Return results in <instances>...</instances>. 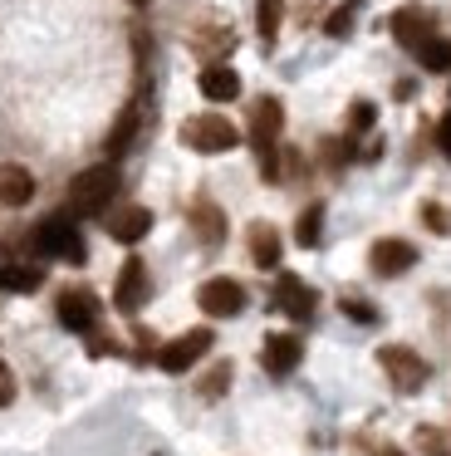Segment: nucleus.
Returning <instances> with one entry per match:
<instances>
[{
    "label": "nucleus",
    "mask_w": 451,
    "mask_h": 456,
    "mask_svg": "<svg viewBox=\"0 0 451 456\" xmlns=\"http://www.w3.org/2000/svg\"><path fill=\"white\" fill-rule=\"evenodd\" d=\"M437 142H441V152H447V158H451V113H447V118H441V128H437Z\"/></svg>",
    "instance_id": "31"
},
{
    "label": "nucleus",
    "mask_w": 451,
    "mask_h": 456,
    "mask_svg": "<svg viewBox=\"0 0 451 456\" xmlns=\"http://www.w3.org/2000/svg\"><path fill=\"white\" fill-rule=\"evenodd\" d=\"M392 35H398V40L407 45V50H417V45L431 35V15L422 11V5H407V11L392 15Z\"/></svg>",
    "instance_id": "15"
},
{
    "label": "nucleus",
    "mask_w": 451,
    "mask_h": 456,
    "mask_svg": "<svg viewBox=\"0 0 451 456\" xmlns=\"http://www.w3.org/2000/svg\"><path fill=\"white\" fill-rule=\"evenodd\" d=\"M206 348H211V334H206V329H192V334L172 338V344H167L162 354H157V363H162L167 373H186V368H192L196 358L206 354Z\"/></svg>",
    "instance_id": "7"
},
{
    "label": "nucleus",
    "mask_w": 451,
    "mask_h": 456,
    "mask_svg": "<svg viewBox=\"0 0 451 456\" xmlns=\"http://www.w3.org/2000/svg\"><path fill=\"white\" fill-rule=\"evenodd\" d=\"M0 289H39L35 265H0Z\"/></svg>",
    "instance_id": "22"
},
{
    "label": "nucleus",
    "mask_w": 451,
    "mask_h": 456,
    "mask_svg": "<svg viewBox=\"0 0 451 456\" xmlns=\"http://www.w3.org/2000/svg\"><path fill=\"white\" fill-rule=\"evenodd\" d=\"M147 231H152V211L147 207H123V211H113V221H108V236L123 240V246L143 240Z\"/></svg>",
    "instance_id": "13"
},
{
    "label": "nucleus",
    "mask_w": 451,
    "mask_h": 456,
    "mask_svg": "<svg viewBox=\"0 0 451 456\" xmlns=\"http://www.w3.org/2000/svg\"><path fill=\"white\" fill-rule=\"evenodd\" d=\"M343 314L358 319V324H373V319H378V309H373V305H358V299H343Z\"/></svg>",
    "instance_id": "28"
},
{
    "label": "nucleus",
    "mask_w": 451,
    "mask_h": 456,
    "mask_svg": "<svg viewBox=\"0 0 451 456\" xmlns=\"http://www.w3.org/2000/svg\"><path fill=\"white\" fill-rule=\"evenodd\" d=\"M319 231H324V207H304L299 226H294V240H299L304 250H314L319 246Z\"/></svg>",
    "instance_id": "21"
},
{
    "label": "nucleus",
    "mask_w": 451,
    "mask_h": 456,
    "mask_svg": "<svg viewBox=\"0 0 451 456\" xmlns=\"http://www.w3.org/2000/svg\"><path fill=\"white\" fill-rule=\"evenodd\" d=\"M5 403H15V378H10V368L0 363V407Z\"/></svg>",
    "instance_id": "29"
},
{
    "label": "nucleus",
    "mask_w": 451,
    "mask_h": 456,
    "mask_svg": "<svg viewBox=\"0 0 451 456\" xmlns=\"http://www.w3.org/2000/svg\"><path fill=\"white\" fill-rule=\"evenodd\" d=\"M192 226H196V236H201L206 246H221V240H226V216H221V207L206 201V197L192 207Z\"/></svg>",
    "instance_id": "18"
},
{
    "label": "nucleus",
    "mask_w": 451,
    "mask_h": 456,
    "mask_svg": "<svg viewBox=\"0 0 451 456\" xmlns=\"http://www.w3.org/2000/svg\"><path fill=\"white\" fill-rule=\"evenodd\" d=\"M118 197V167H88L74 177V187H69V207L78 211V216H94V211H103L108 201Z\"/></svg>",
    "instance_id": "2"
},
{
    "label": "nucleus",
    "mask_w": 451,
    "mask_h": 456,
    "mask_svg": "<svg viewBox=\"0 0 451 456\" xmlns=\"http://www.w3.org/2000/svg\"><path fill=\"white\" fill-rule=\"evenodd\" d=\"M417 64H422L427 74H451V40L427 35V40L417 45Z\"/></svg>",
    "instance_id": "19"
},
{
    "label": "nucleus",
    "mask_w": 451,
    "mask_h": 456,
    "mask_svg": "<svg viewBox=\"0 0 451 456\" xmlns=\"http://www.w3.org/2000/svg\"><path fill=\"white\" fill-rule=\"evenodd\" d=\"M133 5H147V0H133Z\"/></svg>",
    "instance_id": "33"
},
{
    "label": "nucleus",
    "mask_w": 451,
    "mask_h": 456,
    "mask_svg": "<svg viewBox=\"0 0 451 456\" xmlns=\"http://www.w3.org/2000/svg\"><path fill=\"white\" fill-rule=\"evenodd\" d=\"M182 142L192 152H231L235 142H241V133H235V123L221 118V113H196V118L182 123Z\"/></svg>",
    "instance_id": "3"
},
{
    "label": "nucleus",
    "mask_w": 451,
    "mask_h": 456,
    "mask_svg": "<svg viewBox=\"0 0 451 456\" xmlns=\"http://www.w3.org/2000/svg\"><path fill=\"white\" fill-rule=\"evenodd\" d=\"M417 442H422V446H427V452H431V456H451V442H447V436H441V432H431V427H427V432H422V436H417Z\"/></svg>",
    "instance_id": "27"
},
{
    "label": "nucleus",
    "mask_w": 451,
    "mask_h": 456,
    "mask_svg": "<svg viewBox=\"0 0 451 456\" xmlns=\"http://www.w3.org/2000/svg\"><path fill=\"white\" fill-rule=\"evenodd\" d=\"M373 123H378V109H373V103H353L348 109V133H368Z\"/></svg>",
    "instance_id": "25"
},
{
    "label": "nucleus",
    "mask_w": 451,
    "mask_h": 456,
    "mask_svg": "<svg viewBox=\"0 0 451 456\" xmlns=\"http://www.w3.org/2000/svg\"><path fill=\"white\" fill-rule=\"evenodd\" d=\"M94 319H98V305H94V295H84V289H69V295H59V324L64 329H94Z\"/></svg>",
    "instance_id": "12"
},
{
    "label": "nucleus",
    "mask_w": 451,
    "mask_h": 456,
    "mask_svg": "<svg viewBox=\"0 0 451 456\" xmlns=\"http://www.w3.org/2000/svg\"><path fill=\"white\" fill-rule=\"evenodd\" d=\"M304 358V338H294V334H270L265 338V354H260V363H265V373H290L294 363Z\"/></svg>",
    "instance_id": "10"
},
{
    "label": "nucleus",
    "mask_w": 451,
    "mask_h": 456,
    "mask_svg": "<svg viewBox=\"0 0 451 456\" xmlns=\"http://www.w3.org/2000/svg\"><path fill=\"white\" fill-rule=\"evenodd\" d=\"M29 197H35V177H29V167L5 162V167H0V207H25Z\"/></svg>",
    "instance_id": "14"
},
{
    "label": "nucleus",
    "mask_w": 451,
    "mask_h": 456,
    "mask_svg": "<svg viewBox=\"0 0 451 456\" xmlns=\"http://www.w3.org/2000/svg\"><path fill=\"white\" fill-rule=\"evenodd\" d=\"M378 363H382V373L392 378V387H398V393H417V387L427 383V363H422L412 348H402V344H388L378 354Z\"/></svg>",
    "instance_id": "5"
},
{
    "label": "nucleus",
    "mask_w": 451,
    "mask_h": 456,
    "mask_svg": "<svg viewBox=\"0 0 451 456\" xmlns=\"http://www.w3.org/2000/svg\"><path fill=\"white\" fill-rule=\"evenodd\" d=\"M353 11H358V0H343L339 11L329 15V25H324V30H329V35H348L353 30Z\"/></svg>",
    "instance_id": "24"
},
{
    "label": "nucleus",
    "mask_w": 451,
    "mask_h": 456,
    "mask_svg": "<svg viewBox=\"0 0 451 456\" xmlns=\"http://www.w3.org/2000/svg\"><path fill=\"white\" fill-rule=\"evenodd\" d=\"M113 299H118V309H123V314H137V309L147 305V265H143V260H127V265L118 270Z\"/></svg>",
    "instance_id": "8"
},
{
    "label": "nucleus",
    "mask_w": 451,
    "mask_h": 456,
    "mask_svg": "<svg viewBox=\"0 0 451 456\" xmlns=\"http://www.w3.org/2000/svg\"><path fill=\"white\" fill-rule=\"evenodd\" d=\"M196 299H201V309H206L211 319H231V314H241V309H245V289L235 285V280H226V275L206 280Z\"/></svg>",
    "instance_id": "6"
},
{
    "label": "nucleus",
    "mask_w": 451,
    "mask_h": 456,
    "mask_svg": "<svg viewBox=\"0 0 451 456\" xmlns=\"http://www.w3.org/2000/svg\"><path fill=\"white\" fill-rule=\"evenodd\" d=\"M280 128H284V109H280V99H255V109H250V148L260 152V172H265V182L280 177V158H275V138H280Z\"/></svg>",
    "instance_id": "1"
},
{
    "label": "nucleus",
    "mask_w": 451,
    "mask_h": 456,
    "mask_svg": "<svg viewBox=\"0 0 451 456\" xmlns=\"http://www.w3.org/2000/svg\"><path fill=\"white\" fill-rule=\"evenodd\" d=\"M250 260L260 270L280 265V231H275L270 221H255V226H250Z\"/></svg>",
    "instance_id": "17"
},
{
    "label": "nucleus",
    "mask_w": 451,
    "mask_h": 456,
    "mask_svg": "<svg viewBox=\"0 0 451 456\" xmlns=\"http://www.w3.org/2000/svg\"><path fill=\"white\" fill-rule=\"evenodd\" d=\"M137 118H143V113H137V103H133V109H127L123 118L113 123V133H108V152H113V158H118V152H127V148H133V133H137Z\"/></svg>",
    "instance_id": "20"
},
{
    "label": "nucleus",
    "mask_w": 451,
    "mask_h": 456,
    "mask_svg": "<svg viewBox=\"0 0 451 456\" xmlns=\"http://www.w3.org/2000/svg\"><path fill=\"white\" fill-rule=\"evenodd\" d=\"M35 250L39 256H54V260H69V265H84V236L74 231L69 216H49L35 231Z\"/></svg>",
    "instance_id": "4"
},
{
    "label": "nucleus",
    "mask_w": 451,
    "mask_h": 456,
    "mask_svg": "<svg viewBox=\"0 0 451 456\" xmlns=\"http://www.w3.org/2000/svg\"><path fill=\"white\" fill-rule=\"evenodd\" d=\"M422 221H427V231H451V216L437 207V201H427V207H422Z\"/></svg>",
    "instance_id": "26"
},
{
    "label": "nucleus",
    "mask_w": 451,
    "mask_h": 456,
    "mask_svg": "<svg viewBox=\"0 0 451 456\" xmlns=\"http://www.w3.org/2000/svg\"><path fill=\"white\" fill-rule=\"evenodd\" d=\"M280 20H284V0H260V5H255V25H260L265 40H275Z\"/></svg>",
    "instance_id": "23"
},
{
    "label": "nucleus",
    "mask_w": 451,
    "mask_h": 456,
    "mask_svg": "<svg viewBox=\"0 0 451 456\" xmlns=\"http://www.w3.org/2000/svg\"><path fill=\"white\" fill-rule=\"evenodd\" d=\"M201 94L211 103H231L235 94H241V74L226 69V64H206V69H201Z\"/></svg>",
    "instance_id": "16"
},
{
    "label": "nucleus",
    "mask_w": 451,
    "mask_h": 456,
    "mask_svg": "<svg viewBox=\"0 0 451 456\" xmlns=\"http://www.w3.org/2000/svg\"><path fill=\"white\" fill-rule=\"evenodd\" d=\"M226 378H231V368L221 363V368H216V373H211V383L201 387V393H206V397H216V393H221V387H226Z\"/></svg>",
    "instance_id": "30"
},
{
    "label": "nucleus",
    "mask_w": 451,
    "mask_h": 456,
    "mask_svg": "<svg viewBox=\"0 0 451 456\" xmlns=\"http://www.w3.org/2000/svg\"><path fill=\"white\" fill-rule=\"evenodd\" d=\"M368 260H373V270H378V275H407V270L417 265V246L388 236V240H378V246H373Z\"/></svg>",
    "instance_id": "9"
},
{
    "label": "nucleus",
    "mask_w": 451,
    "mask_h": 456,
    "mask_svg": "<svg viewBox=\"0 0 451 456\" xmlns=\"http://www.w3.org/2000/svg\"><path fill=\"white\" fill-rule=\"evenodd\" d=\"M378 456H402V452H398V446H382V452H378Z\"/></svg>",
    "instance_id": "32"
},
{
    "label": "nucleus",
    "mask_w": 451,
    "mask_h": 456,
    "mask_svg": "<svg viewBox=\"0 0 451 456\" xmlns=\"http://www.w3.org/2000/svg\"><path fill=\"white\" fill-rule=\"evenodd\" d=\"M275 305H280L284 314H294V319H309L314 314V289L304 285L299 275H280L275 280Z\"/></svg>",
    "instance_id": "11"
}]
</instances>
